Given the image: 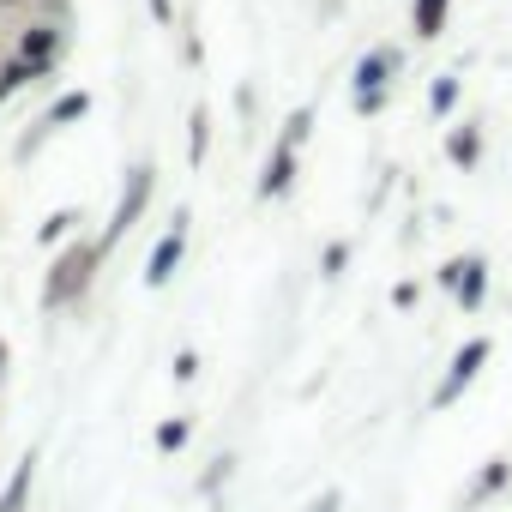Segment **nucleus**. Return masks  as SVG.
<instances>
[{
    "label": "nucleus",
    "mask_w": 512,
    "mask_h": 512,
    "mask_svg": "<svg viewBox=\"0 0 512 512\" xmlns=\"http://www.w3.org/2000/svg\"><path fill=\"white\" fill-rule=\"evenodd\" d=\"M211 133H217L211 103H193V109H187V163H193V169H205V157H211Z\"/></svg>",
    "instance_id": "nucleus-16"
},
{
    "label": "nucleus",
    "mask_w": 512,
    "mask_h": 512,
    "mask_svg": "<svg viewBox=\"0 0 512 512\" xmlns=\"http://www.w3.org/2000/svg\"><path fill=\"white\" fill-rule=\"evenodd\" d=\"M43 79H55L49 67H37V61H25V55H0V103L7 97H19V91H31V85H43Z\"/></svg>",
    "instance_id": "nucleus-12"
},
{
    "label": "nucleus",
    "mask_w": 512,
    "mask_h": 512,
    "mask_svg": "<svg viewBox=\"0 0 512 512\" xmlns=\"http://www.w3.org/2000/svg\"><path fill=\"white\" fill-rule=\"evenodd\" d=\"M145 13H151V25L169 31V25H175V0H145Z\"/></svg>",
    "instance_id": "nucleus-25"
},
{
    "label": "nucleus",
    "mask_w": 512,
    "mask_h": 512,
    "mask_svg": "<svg viewBox=\"0 0 512 512\" xmlns=\"http://www.w3.org/2000/svg\"><path fill=\"white\" fill-rule=\"evenodd\" d=\"M79 223H85V217H79L73 205H61V211H49V217H43L37 241H43V247H61V241H73V235H79Z\"/></svg>",
    "instance_id": "nucleus-19"
},
{
    "label": "nucleus",
    "mask_w": 512,
    "mask_h": 512,
    "mask_svg": "<svg viewBox=\"0 0 512 512\" xmlns=\"http://www.w3.org/2000/svg\"><path fill=\"white\" fill-rule=\"evenodd\" d=\"M67 49H73V25L67 19H19L13 25V55H25V61H37V67H61L67 61Z\"/></svg>",
    "instance_id": "nucleus-4"
},
{
    "label": "nucleus",
    "mask_w": 512,
    "mask_h": 512,
    "mask_svg": "<svg viewBox=\"0 0 512 512\" xmlns=\"http://www.w3.org/2000/svg\"><path fill=\"white\" fill-rule=\"evenodd\" d=\"M446 19H452V0H410V31H416V43H440L446 37Z\"/></svg>",
    "instance_id": "nucleus-14"
},
{
    "label": "nucleus",
    "mask_w": 512,
    "mask_h": 512,
    "mask_svg": "<svg viewBox=\"0 0 512 512\" xmlns=\"http://www.w3.org/2000/svg\"><path fill=\"white\" fill-rule=\"evenodd\" d=\"M398 73H404V49H398V43H368V49L356 55V67H350V109H356L362 121L386 115Z\"/></svg>",
    "instance_id": "nucleus-2"
},
{
    "label": "nucleus",
    "mask_w": 512,
    "mask_h": 512,
    "mask_svg": "<svg viewBox=\"0 0 512 512\" xmlns=\"http://www.w3.org/2000/svg\"><path fill=\"white\" fill-rule=\"evenodd\" d=\"M440 290L458 302V314H482V302H488V260L482 253H452V260L440 266Z\"/></svg>",
    "instance_id": "nucleus-8"
},
{
    "label": "nucleus",
    "mask_w": 512,
    "mask_h": 512,
    "mask_svg": "<svg viewBox=\"0 0 512 512\" xmlns=\"http://www.w3.org/2000/svg\"><path fill=\"white\" fill-rule=\"evenodd\" d=\"M416 302H422V284H416V278H398V284H392V308H398V314H410Z\"/></svg>",
    "instance_id": "nucleus-21"
},
{
    "label": "nucleus",
    "mask_w": 512,
    "mask_h": 512,
    "mask_svg": "<svg viewBox=\"0 0 512 512\" xmlns=\"http://www.w3.org/2000/svg\"><path fill=\"white\" fill-rule=\"evenodd\" d=\"M488 356H494V338H482V332H476V338H464V344H458V356L446 362L440 386L428 392V410H452V404H458V398L476 386V374L488 368Z\"/></svg>",
    "instance_id": "nucleus-5"
},
{
    "label": "nucleus",
    "mask_w": 512,
    "mask_h": 512,
    "mask_svg": "<svg viewBox=\"0 0 512 512\" xmlns=\"http://www.w3.org/2000/svg\"><path fill=\"white\" fill-rule=\"evenodd\" d=\"M187 235H193V211H187V205H175L169 229L157 235L151 260H145V290H169V284H175V272H181V260H187Z\"/></svg>",
    "instance_id": "nucleus-7"
},
{
    "label": "nucleus",
    "mask_w": 512,
    "mask_h": 512,
    "mask_svg": "<svg viewBox=\"0 0 512 512\" xmlns=\"http://www.w3.org/2000/svg\"><path fill=\"white\" fill-rule=\"evenodd\" d=\"M229 470H235V458H229V452H217V458H211V470H205V482H199V494H217V482H229Z\"/></svg>",
    "instance_id": "nucleus-22"
},
{
    "label": "nucleus",
    "mask_w": 512,
    "mask_h": 512,
    "mask_svg": "<svg viewBox=\"0 0 512 512\" xmlns=\"http://www.w3.org/2000/svg\"><path fill=\"white\" fill-rule=\"evenodd\" d=\"M169 374L187 386V380H199V350H175V362H169Z\"/></svg>",
    "instance_id": "nucleus-23"
},
{
    "label": "nucleus",
    "mask_w": 512,
    "mask_h": 512,
    "mask_svg": "<svg viewBox=\"0 0 512 512\" xmlns=\"http://www.w3.org/2000/svg\"><path fill=\"white\" fill-rule=\"evenodd\" d=\"M440 151H446V163L452 169H476L482 163V151H488V133H482V121H446V139H440Z\"/></svg>",
    "instance_id": "nucleus-10"
},
{
    "label": "nucleus",
    "mask_w": 512,
    "mask_h": 512,
    "mask_svg": "<svg viewBox=\"0 0 512 512\" xmlns=\"http://www.w3.org/2000/svg\"><path fill=\"white\" fill-rule=\"evenodd\" d=\"M109 253L97 247V235H73L55 247V260H49V278H43V314H73L85 308V296L97 290V272H103Z\"/></svg>",
    "instance_id": "nucleus-1"
},
{
    "label": "nucleus",
    "mask_w": 512,
    "mask_h": 512,
    "mask_svg": "<svg viewBox=\"0 0 512 512\" xmlns=\"http://www.w3.org/2000/svg\"><path fill=\"white\" fill-rule=\"evenodd\" d=\"M31 488H37V446L13 464L7 488H0V512H31Z\"/></svg>",
    "instance_id": "nucleus-13"
},
{
    "label": "nucleus",
    "mask_w": 512,
    "mask_h": 512,
    "mask_svg": "<svg viewBox=\"0 0 512 512\" xmlns=\"http://www.w3.org/2000/svg\"><path fill=\"white\" fill-rule=\"evenodd\" d=\"M187 440H193V416H163V422L151 428V446H157L163 458H175V452H187Z\"/></svg>",
    "instance_id": "nucleus-17"
},
{
    "label": "nucleus",
    "mask_w": 512,
    "mask_h": 512,
    "mask_svg": "<svg viewBox=\"0 0 512 512\" xmlns=\"http://www.w3.org/2000/svg\"><path fill=\"white\" fill-rule=\"evenodd\" d=\"M85 115H91V91H61V97H55V103H49V109L37 115V127H31V133H25L19 145H13V157H19V163H31V157H37V151H43V145H49L55 133L79 127Z\"/></svg>",
    "instance_id": "nucleus-6"
},
{
    "label": "nucleus",
    "mask_w": 512,
    "mask_h": 512,
    "mask_svg": "<svg viewBox=\"0 0 512 512\" xmlns=\"http://www.w3.org/2000/svg\"><path fill=\"white\" fill-rule=\"evenodd\" d=\"M308 139H314V109L302 103V109H290V115H284V127H278V145H290V151H302Z\"/></svg>",
    "instance_id": "nucleus-20"
},
{
    "label": "nucleus",
    "mask_w": 512,
    "mask_h": 512,
    "mask_svg": "<svg viewBox=\"0 0 512 512\" xmlns=\"http://www.w3.org/2000/svg\"><path fill=\"white\" fill-rule=\"evenodd\" d=\"M296 175H302V151H290V145H278V139H272V151H266V163H260V181H253V199H260V205L290 199Z\"/></svg>",
    "instance_id": "nucleus-9"
},
{
    "label": "nucleus",
    "mask_w": 512,
    "mask_h": 512,
    "mask_svg": "<svg viewBox=\"0 0 512 512\" xmlns=\"http://www.w3.org/2000/svg\"><path fill=\"white\" fill-rule=\"evenodd\" d=\"M151 199H157V163L139 157V163L121 169V193H115V205H109V217H103V229H97V247L115 253V247L139 229V217L151 211Z\"/></svg>",
    "instance_id": "nucleus-3"
},
{
    "label": "nucleus",
    "mask_w": 512,
    "mask_h": 512,
    "mask_svg": "<svg viewBox=\"0 0 512 512\" xmlns=\"http://www.w3.org/2000/svg\"><path fill=\"white\" fill-rule=\"evenodd\" d=\"M458 103H464V73H458V67L434 73V85H428V115H434V121H452Z\"/></svg>",
    "instance_id": "nucleus-15"
},
{
    "label": "nucleus",
    "mask_w": 512,
    "mask_h": 512,
    "mask_svg": "<svg viewBox=\"0 0 512 512\" xmlns=\"http://www.w3.org/2000/svg\"><path fill=\"white\" fill-rule=\"evenodd\" d=\"M302 512H344V494H338V488H326V494H314Z\"/></svg>",
    "instance_id": "nucleus-24"
},
{
    "label": "nucleus",
    "mask_w": 512,
    "mask_h": 512,
    "mask_svg": "<svg viewBox=\"0 0 512 512\" xmlns=\"http://www.w3.org/2000/svg\"><path fill=\"white\" fill-rule=\"evenodd\" d=\"M350 260H356V241H350V235H332V241L320 247V278L338 284V278L350 272Z\"/></svg>",
    "instance_id": "nucleus-18"
},
{
    "label": "nucleus",
    "mask_w": 512,
    "mask_h": 512,
    "mask_svg": "<svg viewBox=\"0 0 512 512\" xmlns=\"http://www.w3.org/2000/svg\"><path fill=\"white\" fill-rule=\"evenodd\" d=\"M43 0H0V19H31Z\"/></svg>",
    "instance_id": "nucleus-26"
},
{
    "label": "nucleus",
    "mask_w": 512,
    "mask_h": 512,
    "mask_svg": "<svg viewBox=\"0 0 512 512\" xmlns=\"http://www.w3.org/2000/svg\"><path fill=\"white\" fill-rule=\"evenodd\" d=\"M7 368H13V350H7V338H0V386H7Z\"/></svg>",
    "instance_id": "nucleus-27"
},
{
    "label": "nucleus",
    "mask_w": 512,
    "mask_h": 512,
    "mask_svg": "<svg viewBox=\"0 0 512 512\" xmlns=\"http://www.w3.org/2000/svg\"><path fill=\"white\" fill-rule=\"evenodd\" d=\"M506 482H512V458H506V452H494V458L476 470V482L464 488V506H488V500H500V494H506Z\"/></svg>",
    "instance_id": "nucleus-11"
}]
</instances>
